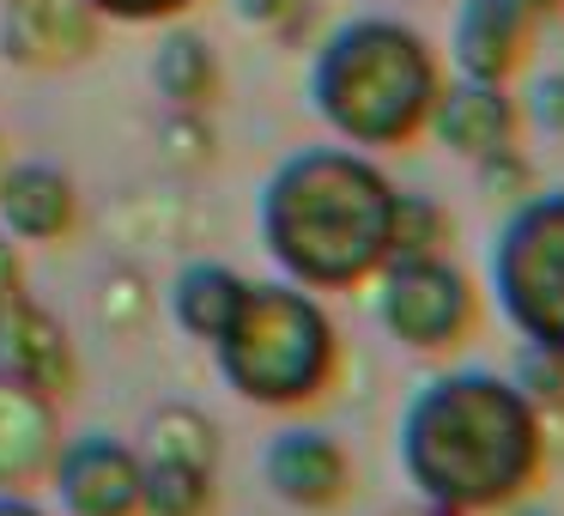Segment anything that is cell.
Masks as SVG:
<instances>
[{
    "instance_id": "7402d4cb",
    "label": "cell",
    "mask_w": 564,
    "mask_h": 516,
    "mask_svg": "<svg viewBox=\"0 0 564 516\" xmlns=\"http://www.w3.org/2000/svg\"><path fill=\"white\" fill-rule=\"evenodd\" d=\"M292 7H297V0H237V13H243L249 25H280Z\"/></svg>"
},
{
    "instance_id": "ac0fdd59",
    "label": "cell",
    "mask_w": 564,
    "mask_h": 516,
    "mask_svg": "<svg viewBox=\"0 0 564 516\" xmlns=\"http://www.w3.org/2000/svg\"><path fill=\"white\" fill-rule=\"evenodd\" d=\"M449 213L431 195H394V225H389V261H413V256H437L449 244Z\"/></svg>"
},
{
    "instance_id": "9c48e42d",
    "label": "cell",
    "mask_w": 564,
    "mask_h": 516,
    "mask_svg": "<svg viewBox=\"0 0 564 516\" xmlns=\"http://www.w3.org/2000/svg\"><path fill=\"white\" fill-rule=\"evenodd\" d=\"M261 474H268L273 498L292 504V510H334L352 492V455L340 450L334 431L285 426V431H273L268 455H261Z\"/></svg>"
},
{
    "instance_id": "3957f363",
    "label": "cell",
    "mask_w": 564,
    "mask_h": 516,
    "mask_svg": "<svg viewBox=\"0 0 564 516\" xmlns=\"http://www.w3.org/2000/svg\"><path fill=\"white\" fill-rule=\"evenodd\" d=\"M437 55L394 19H352L322 43L310 104L352 147H406L437 104Z\"/></svg>"
},
{
    "instance_id": "4316f807",
    "label": "cell",
    "mask_w": 564,
    "mask_h": 516,
    "mask_svg": "<svg viewBox=\"0 0 564 516\" xmlns=\"http://www.w3.org/2000/svg\"><path fill=\"white\" fill-rule=\"evenodd\" d=\"M0 171H7V135H0Z\"/></svg>"
},
{
    "instance_id": "4fadbf2b",
    "label": "cell",
    "mask_w": 564,
    "mask_h": 516,
    "mask_svg": "<svg viewBox=\"0 0 564 516\" xmlns=\"http://www.w3.org/2000/svg\"><path fill=\"white\" fill-rule=\"evenodd\" d=\"M74 183H67V171H55V164L31 159V164H7L0 171V219H7V232L25 237V244H55V237L74 232Z\"/></svg>"
},
{
    "instance_id": "9a60e30c",
    "label": "cell",
    "mask_w": 564,
    "mask_h": 516,
    "mask_svg": "<svg viewBox=\"0 0 564 516\" xmlns=\"http://www.w3.org/2000/svg\"><path fill=\"white\" fill-rule=\"evenodd\" d=\"M243 273H231L225 261H188L183 273H176V286H171V310H176V322H183L195 341H219L225 334V322L237 316V298H243Z\"/></svg>"
},
{
    "instance_id": "8992f818",
    "label": "cell",
    "mask_w": 564,
    "mask_h": 516,
    "mask_svg": "<svg viewBox=\"0 0 564 516\" xmlns=\"http://www.w3.org/2000/svg\"><path fill=\"white\" fill-rule=\"evenodd\" d=\"M377 316L413 353H449L474 334L479 322V292L455 261L443 256H413V261H382V292Z\"/></svg>"
},
{
    "instance_id": "5bb4252c",
    "label": "cell",
    "mask_w": 564,
    "mask_h": 516,
    "mask_svg": "<svg viewBox=\"0 0 564 516\" xmlns=\"http://www.w3.org/2000/svg\"><path fill=\"white\" fill-rule=\"evenodd\" d=\"M62 431H55V401L31 395L25 383L0 377V486H25L50 474Z\"/></svg>"
},
{
    "instance_id": "484cf974",
    "label": "cell",
    "mask_w": 564,
    "mask_h": 516,
    "mask_svg": "<svg viewBox=\"0 0 564 516\" xmlns=\"http://www.w3.org/2000/svg\"><path fill=\"white\" fill-rule=\"evenodd\" d=\"M503 516H552V510H534V504H510Z\"/></svg>"
},
{
    "instance_id": "30bf717a",
    "label": "cell",
    "mask_w": 564,
    "mask_h": 516,
    "mask_svg": "<svg viewBox=\"0 0 564 516\" xmlns=\"http://www.w3.org/2000/svg\"><path fill=\"white\" fill-rule=\"evenodd\" d=\"M425 128L443 140L449 152H462V159H491V152L516 147V128H522V110H516V98L503 86H486V79H462V86L437 92V104H431Z\"/></svg>"
},
{
    "instance_id": "d4e9b609",
    "label": "cell",
    "mask_w": 564,
    "mask_h": 516,
    "mask_svg": "<svg viewBox=\"0 0 564 516\" xmlns=\"http://www.w3.org/2000/svg\"><path fill=\"white\" fill-rule=\"evenodd\" d=\"M522 7H528V13H534V19H546V13H558L564 0H522Z\"/></svg>"
},
{
    "instance_id": "44dd1931",
    "label": "cell",
    "mask_w": 564,
    "mask_h": 516,
    "mask_svg": "<svg viewBox=\"0 0 564 516\" xmlns=\"http://www.w3.org/2000/svg\"><path fill=\"white\" fill-rule=\"evenodd\" d=\"M534 122L546 128V135L564 140V74H552V79H540V86H534Z\"/></svg>"
},
{
    "instance_id": "603a6c76",
    "label": "cell",
    "mask_w": 564,
    "mask_h": 516,
    "mask_svg": "<svg viewBox=\"0 0 564 516\" xmlns=\"http://www.w3.org/2000/svg\"><path fill=\"white\" fill-rule=\"evenodd\" d=\"M19 292V256H13V244L0 237V298H13Z\"/></svg>"
},
{
    "instance_id": "6da1fadb",
    "label": "cell",
    "mask_w": 564,
    "mask_h": 516,
    "mask_svg": "<svg viewBox=\"0 0 564 516\" xmlns=\"http://www.w3.org/2000/svg\"><path fill=\"white\" fill-rule=\"evenodd\" d=\"M394 443L419 498L443 516L510 510L546 467V419L498 370H449L419 383Z\"/></svg>"
},
{
    "instance_id": "d6986e66",
    "label": "cell",
    "mask_w": 564,
    "mask_h": 516,
    "mask_svg": "<svg viewBox=\"0 0 564 516\" xmlns=\"http://www.w3.org/2000/svg\"><path fill=\"white\" fill-rule=\"evenodd\" d=\"M516 389L528 395V401H564V353H552V346H528L522 365H516Z\"/></svg>"
},
{
    "instance_id": "ba28073f",
    "label": "cell",
    "mask_w": 564,
    "mask_h": 516,
    "mask_svg": "<svg viewBox=\"0 0 564 516\" xmlns=\"http://www.w3.org/2000/svg\"><path fill=\"white\" fill-rule=\"evenodd\" d=\"M0 365H7L13 383L43 395V401H55V407L74 401L79 365H74V346H67V329L43 304H31L25 292L0 298Z\"/></svg>"
},
{
    "instance_id": "cb8c5ba5",
    "label": "cell",
    "mask_w": 564,
    "mask_h": 516,
    "mask_svg": "<svg viewBox=\"0 0 564 516\" xmlns=\"http://www.w3.org/2000/svg\"><path fill=\"white\" fill-rule=\"evenodd\" d=\"M0 516H43L31 498H19V492H0Z\"/></svg>"
},
{
    "instance_id": "7c38bea8",
    "label": "cell",
    "mask_w": 564,
    "mask_h": 516,
    "mask_svg": "<svg viewBox=\"0 0 564 516\" xmlns=\"http://www.w3.org/2000/svg\"><path fill=\"white\" fill-rule=\"evenodd\" d=\"M0 43H7L13 62H31V67L79 62L98 43V13L79 7V0H7Z\"/></svg>"
},
{
    "instance_id": "5b68a950",
    "label": "cell",
    "mask_w": 564,
    "mask_h": 516,
    "mask_svg": "<svg viewBox=\"0 0 564 516\" xmlns=\"http://www.w3.org/2000/svg\"><path fill=\"white\" fill-rule=\"evenodd\" d=\"M491 292L528 346L564 353V189L528 195L491 244Z\"/></svg>"
},
{
    "instance_id": "ffe728a7",
    "label": "cell",
    "mask_w": 564,
    "mask_h": 516,
    "mask_svg": "<svg viewBox=\"0 0 564 516\" xmlns=\"http://www.w3.org/2000/svg\"><path fill=\"white\" fill-rule=\"evenodd\" d=\"M79 7H91V13H110V19H128V25H140V19H171V13H188L195 0H79Z\"/></svg>"
},
{
    "instance_id": "7a4b0ae2",
    "label": "cell",
    "mask_w": 564,
    "mask_h": 516,
    "mask_svg": "<svg viewBox=\"0 0 564 516\" xmlns=\"http://www.w3.org/2000/svg\"><path fill=\"white\" fill-rule=\"evenodd\" d=\"M261 244L310 292H340L389 261L394 183L346 147H304L261 189Z\"/></svg>"
},
{
    "instance_id": "277c9868",
    "label": "cell",
    "mask_w": 564,
    "mask_h": 516,
    "mask_svg": "<svg viewBox=\"0 0 564 516\" xmlns=\"http://www.w3.org/2000/svg\"><path fill=\"white\" fill-rule=\"evenodd\" d=\"M213 353H219V377L243 401L310 407L328 395L334 370H340V334H334L328 310L304 286L261 280V286H243L237 316L225 322Z\"/></svg>"
},
{
    "instance_id": "8fae6325",
    "label": "cell",
    "mask_w": 564,
    "mask_h": 516,
    "mask_svg": "<svg viewBox=\"0 0 564 516\" xmlns=\"http://www.w3.org/2000/svg\"><path fill=\"white\" fill-rule=\"evenodd\" d=\"M528 31H534V13L522 0H462V19H455V67H462V79L503 86L522 67Z\"/></svg>"
},
{
    "instance_id": "e0dca14e",
    "label": "cell",
    "mask_w": 564,
    "mask_h": 516,
    "mask_svg": "<svg viewBox=\"0 0 564 516\" xmlns=\"http://www.w3.org/2000/svg\"><path fill=\"white\" fill-rule=\"evenodd\" d=\"M152 79H159V92L176 104V110H207V104L219 98V62H213V50L200 37L159 43Z\"/></svg>"
},
{
    "instance_id": "2e32d148",
    "label": "cell",
    "mask_w": 564,
    "mask_h": 516,
    "mask_svg": "<svg viewBox=\"0 0 564 516\" xmlns=\"http://www.w3.org/2000/svg\"><path fill=\"white\" fill-rule=\"evenodd\" d=\"M213 510V462L152 455L140 462V516H207Z\"/></svg>"
},
{
    "instance_id": "52a82bcc",
    "label": "cell",
    "mask_w": 564,
    "mask_h": 516,
    "mask_svg": "<svg viewBox=\"0 0 564 516\" xmlns=\"http://www.w3.org/2000/svg\"><path fill=\"white\" fill-rule=\"evenodd\" d=\"M50 480L67 516H140V455L104 431L62 443Z\"/></svg>"
}]
</instances>
